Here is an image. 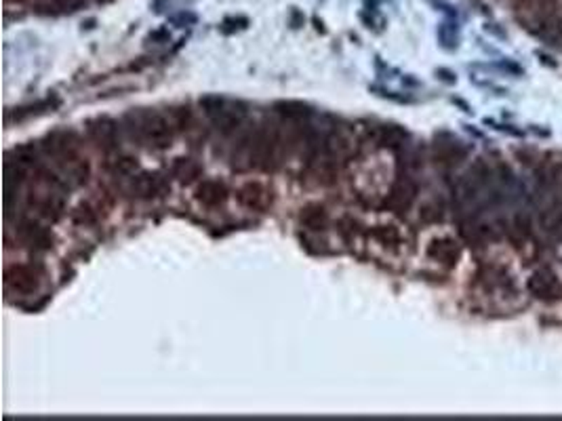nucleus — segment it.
<instances>
[{
	"label": "nucleus",
	"instance_id": "f257e3e1",
	"mask_svg": "<svg viewBox=\"0 0 562 421\" xmlns=\"http://www.w3.org/2000/svg\"><path fill=\"white\" fill-rule=\"evenodd\" d=\"M5 284L13 293L32 295L41 287V274L32 265H13L5 274Z\"/></svg>",
	"mask_w": 562,
	"mask_h": 421
},
{
	"label": "nucleus",
	"instance_id": "f03ea898",
	"mask_svg": "<svg viewBox=\"0 0 562 421\" xmlns=\"http://www.w3.org/2000/svg\"><path fill=\"white\" fill-rule=\"evenodd\" d=\"M526 289L533 297H537L541 301H554L562 295V287H560L556 274L547 268L533 272L528 282H526Z\"/></svg>",
	"mask_w": 562,
	"mask_h": 421
},
{
	"label": "nucleus",
	"instance_id": "7ed1b4c3",
	"mask_svg": "<svg viewBox=\"0 0 562 421\" xmlns=\"http://www.w3.org/2000/svg\"><path fill=\"white\" fill-rule=\"evenodd\" d=\"M17 232H20V238L26 244H30V247H34L38 251H47V249L53 247V234L47 228H43L36 219H30V217L22 219L20 226H17Z\"/></svg>",
	"mask_w": 562,
	"mask_h": 421
},
{
	"label": "nucleus",
	"instance_id": "20e7f679",
	"mask_svg": "<svg viewBox=\"0 0 562 421\" xmlns=\"http://www.w3.org/2000/svg\"><path fill=\"white\" fill-rule=\"evenodd\" d=\"M428 257L438 261V263L455 265L461 257V249L453 238H436L428 247Z\"/></svg>",
	"mask_w": 562,
	"mask_h": 421
},
{
	"label": "nucleus",
	"instance_id": "39448f33",
	"mask_svg": "<svg viewBox=\"0 0 562 421\" xmlns=\"http://www.w3.org/2000/svg\"><path fill=\"white\" fill-rule=\"evenodd\" d=\"M415 194H417V186L407 179V177H400L394 188H392V194H390V207L396 209V211H407L413 200H415Z\"/></svg>",
	"mask_w": 562,
	"mask_h": 421
},
{
	"label": "nucleus",
	"instance_id": "423d86ee",
	"mask_svg": "<svg viewBox=\"0 0 562 421\" xmlns=\"http://www.w3.org/2000/svg\"><path fill=\"white\" fill-rule=\"evenodd\" d=\"M225 198H227L225 186L215 179H206L196 188V200L202 202L204 207H219L225 202Z\"/></svg>",
	"mask_w": 562,
	"mask_h": 421
},
{
	"label": "nucleus",
	"instance_id": "0eeeda50",
	"mask_svg": "<svg viewBox=\"0 0 562 421\" xmlns=\"http://www.w3.org/2000/svg\"><path fill=\"white\" fill-rule=\"evenodd\" d=\"M164 190H167V184L156 173H141L135 179V194L139 198H156V196H162Z\"/></svg>",
	"mask_w": 562,
	"mask_h": 421
},
{
	"label": "nucleus",
	"instance_id": "6e6552de",
	"mask_svg": "<svg viewBox=\"0 0 562 421\" xmlns=\"http://www.w3.org/2000/svg\"><path fill=\"white\" fill-rule=\"evenodd\" d=\"M91 135L108 152L118 148V127L112 120H97L95 127H91Z\"/></svg>",
	"mask_w": 562,
	"mask_h": 421
},
{
	"label": "nucleus",
	"instance_id": "1a4fd4ad",
	"mask_svg": "<svg viewBox=\"0 0 562 421\" xmlns=\"http://www.w3.org/2000/svg\"><path fill=\"white\" fill-rule=\"evenodd\" d=\"M238 202L244 207V209H263L267 205V192L259 186V184H246L238 190Z\"/></svg>",
	"mask_w": 562,
	"mask_h": 421
},
{
	"label": "nucleus",
	"instance_id": "9d476101",
	"mask_svg": "<svg viewBox=\"0 0 562 421\" xmlns=\"http://www.w3.org/2000/svg\"><path fill=\"white\" fill-rule=\"evenodd\" d=\"M276 112L278 116L287 120V123H293V125H302L306 123L310 116H312V110L306 106V104H300V102H283L276 106Z\"/></svg>",
	"mask_w": 562,
	"mask_h": 421
},
{
	"label": "nucleus",
	"instance_id": "9b49d317",
	"mask_svg": "<svg viewBox=\"0 0 562 421\" xmlns=\"http://www.w3.org/2000/svg\"><path fill=\"white\" fill-rule=\"evenodd\" d=\"M375 139H377L379 146L396 150L407 142V131L402 127H398V125H384V127L377 129Z\"/></svg>",
	"mask_w": 562,
	"mask_h": 421
},
{
	"label": "nucleus",
	"instance_id": "f8f14e48",
	"mask_svg": "<svg viewBox=\"0 0 562 421\" xmlns=\"http://www.w3.org/2000/svg\"><path fill=\"white\" fill-rule=\"evenodd\" d=\"M302 226H306L308 230H312V232H318V230H323L325 228V223H327V211H325V207H321V205H308L304 211H302Z\"/></svg>",
	"mask_w": 562,
	"mask_h": 421
},
{
	"label": "nucleus",
	"instance_id": "ddd939ff",
	"mask_svg": "<svg viewBox=\"0 0 562 421\" xmlns=\"http://www.w3.org/2000/svg\"><path fill=\"white\" fill-rule=\"evenodd\" d=\"M371 234H373V238H375L379 244H384L386 249H388V247H390V249H394V247L400 242V232H398L394 226H390V223L375 226Z\"/></svg>",
	"mask_w": 562,
	"mask_h": 421
},
{
	"label": "nucleus",
	"instance_id": "4468645a",
	"mask_svg": "<svg viewBox=\"0 0 562 421\" xmlns=\"http://www.w3.org/2000/svg\"><path fill=\"white\" fill-rule=\"evenodd\" d=\"M72 219H74V223H80V226H91V223H95L97 215H95V211H93V207H91V205H80V207L74 211Z\"/></svg>",
	"mask_w": 562,
	"mask_h": 421
},
{
	"label": "nucleus",
	"instance_id": "2eb2a0df",
	"mask_svg": "<svg viewBox=\"0 0 562 421\" xmlns=\"http://www.w3.org/2000/svg\"><path fill=\"white\" fill-rule=\"evenodd\" d=\"M137 169V160L131 156H122L114 163V173L116 175H133Z\"/></svg>",
	"mask_w": 562,
	"mask_h": 421
}]
</instances>
